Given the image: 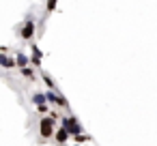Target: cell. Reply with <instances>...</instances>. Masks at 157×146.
Wrapping results in <instances>:
<instances>
[{"mask_svg": "<svg viewBox=\"0 0 157 146\" xmlns=\"http://www.w3.org/2000/svg\"><path fill=\"white\" fill-rule=\"evenodd\" d=\"M39 133H41V137H43V140L54 137V135H56V129H54V118L43 116V118H41V122H39Z\"/></svg>", "mask_w": 157, "mask_h": 146, "instance_id": "obj_1", "label": "cell"}, {"mask_svg": "<svg viewBox=\"0 0 157 146\" xmlns=\"http://www.w3.org/2000/svg\"><path fill=\"white\" fill-rule=\"evenodd\" d=\"M60 127H65L73 137L82 135V127L78 125V116H65V118H60Z\"/></svg>", "mask_w": 157, "mask_h": 146, "instance_id": "obj_2", "label": "cell"}, {"mask_svg": "<svg viewBox=\"0 0 157 146\" xmlns=\"http://www.w3.org/2000/svg\"><path fill=\"white\" fill-rule=\"evenodd\" d=\"M20 37L24 39V41H33V37H35V20H26L24 22V26H22V30H20Z\"/></svg>", "mask_w": 157, "mask_h": 146, "instance_id": "obj_3", "label": "cell"}, {"mask_svg": "<svg viewBox=\"0 0 157 146\" xmlns=\"http://www.w3.org/2000/svg\"><path fill=\"white\" fill-rule=\"evenodd\" d=\"M71 137V133L65 129V127H60V129H56V135H54V140L58 142V144H67V140Z\"/></svg>", "mask_w": 157, "mask_h": 146, "instance_id": "obj_4", "label": "cell"}, {"mask_svg": "<svg viewBox=\"0 0 157 146\" xmlns=\"http://www.w3.org/2000/svg\"><path fill=\"white\" fill-rule=\"evenodd\" d=\"M41 58H43V54H41V50L33 43V56H30V60H33V65L35 67H41Z\"/></svg>", "mask_w": 157, "mask_h": 146, "instance_id": "obj_5", "label": "cell"}, {"mask_svg": "<svg viewBox=\"0 0 157 146\" xmlns=\"http://www.w3.org/2000/svg\"><path fill=\"white\" fill-rule=\"evenodd\" d=\"M0 67H5V69H13V67H17V62H15L13 58H9L7 54H0Z\"/></svg>", "mask_w": 157, "mask_h": 146, "instance_id": "obj_6", "label": "cell"}, {"mask_svg": "<svg viewBox=\"0 0 157 146\" xmlns=\"http://www.w3.org/2000/svg\"><path fill=\"white\" fill-rule=\"evenodd\" d=\"M33 103H35L37 107H39V105H45V103H48V95H45V92H35V95H33Z\"/></svg>", "mask_w": 157, "mask_h": 146, "instance_id": "obj_7", "label": "cell"}, {"mask_svg": "<svg viewBox=\"0 0 157 146\" xmlns=\"http://www.w3.org/2000/svg\"><path fill=\"white\" fill-rule=\"evenodd\" d=\"M15 62H17L20 69H26V67H28V56L22 54V52H17V54H15Z\"/></svg>", "mask_w": 157, "mask_h": 146, "instance_id": "obj_8", "label": "cell"}, {"mask_svg": "<svg viewBox=\"0 0 157 146\" xmlns=\"http://www.w3.org/2000/svg\"><path fill=\"white\" fill-rule=\"evenodd\" d=\"M45 95H48V103H50V105H58V99H60V95H56L54 90H48Z\"/></svg>", "mask_w": 157, "mask_h": 146, "instance_id": "obj_9", "label": "cell"}, {"mask_svg": "<svg viewBox=\"0 0 157 146\" xmlns=\"http://www.w3.org/2000/svg\"><path fill=\"white\" fill-rule=\"evenodd\" d=\"M20 71H22V75H24L26 80H30V82H35V77H37V75H35V69H30V67H26V69H20Z\"/></svg>", "mask_w": 157, "mask_h": 146, "instance_id": "obj_10", "label": "cell"}, {"mask_svg": "<svg viewBox=\"0 0 157 146\" xmlns=\"http://www.w3.org/2000/svg\"><path fill=\"white\" fill-rule=\"evenodd\" d=\"M41 77H43V82H45V86H48L50 90H54V86H56V84H54V80H52V77H50V75H48L45 71H41Z\"/></svg>", "mask_w": 157, "mask_h": 146, "instance_id": "obj_11", "label": "cell"}, {"mask_svg": "<svg viewBox=\"0 0 157 146\" xmlns=\"http://www.w3.org/2000/svg\"><path fill=\"white\" fill-rule=\"evenodd\" d=\"M73 140H75V144H82V142H88V140H90V135H84V133H82V135H75Z\"/></svg>", "mask_w": 157, "mask_h": 146, "instance_id": "obj_12", "label": "cell"}, {"mask_svg": "<svg viewBox=\"0 0 157 146\" xmlns=\"http://www.w3.org/2000/svg\"><path fill=\"white\" fill-rule=\"evenodd\" d=\"M48 110H50V107H48V103H45V105H39V107H37V112H39V114H48Z\"/></svg>", "mask_w": 157, "mask_h": 146, "instance_id": "obj_13", "label": "cell"}, {"mask_svg": "<svg viewBox=\"0 0 157 146\" xmlns=\"http://www.w3.org/2000/svg\"><path fill=\"white\" fill-rule=\"evenodd\" d=\"M45 9H48V11H54V9H56V2H48Z\"/></svg>", "mask_w": 157, "mask_h": 146, "instance_id": "obj_14", "label": "cell"}, {"mask_svg": "<svg viewBox=\"0 0 157 146\" xmlns=\"http://www.w3.org/2000/svg\"><path fill=\"white\" fill-rule=\"evenodd\" d=\"M0 54H9V47L7 45H0Z\"/></svg>", "mask_w": 157, "mask_h": 146, "instance_id": "obj_15", "label": "cell"}, {"mask_svg": "<svg viewBox=\"0 0 157 146\" xmlns=\"http://www.w3.org/2000/svg\"><path fill=\"white\" fill-rule=\"evenodd\" d=\"M75 146H80V144H75Z\"/></svg>", "mask_w": 157, "mask_h": 146, "instance_id": "obj_16", "label": "cell"}]
</instances>
